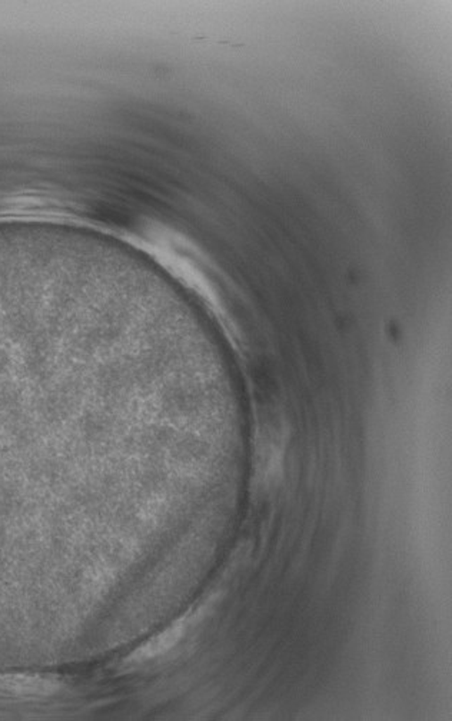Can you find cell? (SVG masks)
<instances>
[{"label":"cell","instance_id":"6da1fadb","mask_svg":"<svg viewBox=\"0 0 452 721\" xmlns=\"http://www.w3.org/2000/svg\"><path fill=\"white\" fill-rule=\"evenodd\" d=\"M185 628L186 624L184 620L177 621L172 627L163 631L162 635H156L152 640H149L146 644L142 645L141 649L132 654L129 661L134 663H142L146 660L155 659V657L162 656L165 652L169 651L177 642L184 637Z\"/></svg>","mask_w":452,"mask_h":721}]
</instances>
